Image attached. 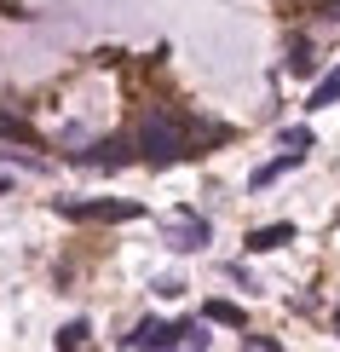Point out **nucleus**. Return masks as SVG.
<instances>
[{"label": "nucleus", "mask_w": 340, "mask_h": 352, "mask_svg": "<svg viewBox=\"0 0 340 352\" xmlns=\"http://www.w3.org/2000/svg\"><path fill=\"white\" fill-rule=\"evenodd\" d=\"M335 329H340V306H335Z\"/></svg>", "instance_id": "13"}, {"label": "nucleus", "mask_w": 340, "mask_h": 352, "mask_svg": "<svg viewBox=\"0 0 340 352\" xmlns=\"http://www.w3.org/2000/svg\"><path fill=\"white\" fill-rule=\"evenodd\" d=\"M202 324L196 318H185V324H161V318H139L133 324V335H127V346L133 352H173V341H190Z\"/></svg>", "instance_id": "2"}, {"label": "nucleus", "mask_w": 340, "mask_h": 352, "mask_svg": "<svg viewBox=\"0 0 340 352\" xmlns=\"http://www.w3.org/2000/svg\"><path fill=\"white\" fill-rule=\"evenodd\" d=\"M242 243L254 248V254H271V248H283V243H294V226H288V219H277V226H260V231H248Z\"/></svg>", "instance_id": "6"}, {"label": "nucleus", "mask_w": 340, "mask_h": 352, "mask_svg": "<svg viewBox=\"0 0 340 352\" xmlns=\"http://www.w3.org/2000/svg\"><path fill=\"white\" fill-rule=\"evenodd\" d=\"M202 318H208V324H225V329H242V335H248L242 306H231V300H208V306H202Z\"/></svg>", "instance_id": "7"}, {"label": "nucleus", "mask_w": 340, "mask_h": 352, "mask_svg": "<svg viewBox=\"0 0 340 352\" xmlns=\"http://www.w3.org/2000/svg\"><path fill=\"white\" fill-rule=\"evenodd\" d=\"M64 219H139V202H115V197H93V202H58Z\"/></svg>", "instance_id": "4"}, {"label": "nucleus", "mask_w": 340, "mask_h": 352, "mask_svg": "<svg viewBox=\"0 0 340 352\" xmlns=\"http://www.w3.org/2000/svg\"><path fill=\"white\" fill-rule=\"evenodd\" d=\"M306 151H312V127H288V133H283V156L306 162Z\"/></svg>", "instance_id": "10"}, {"label": "nucleus", "mask_w": 340, "mask_h": 352, "mask_svg": "<svg viewBox=\"0 0 340 352\" xmlns=\"http://www.w3.org/2000/svg\"><path fill=\"white\" fill-rule=\"evenodd\" d=\"M87 335H93V329H87V318H69V324L58 329V352H81Z\"/></svg>", "instance_id": "9"}, {"label": "nucleus", "mask_w": 340, "mask_h": 352, "mask_svg": "<svg viewBox=\"0 0 340 352\" xmlns=\"http://www.w3.org/2000/svg\"><path fill=\"white\" fill-rule=\"evenodd\" d=\"M208 237H214V226L202 214H173L168 226H161V243H168L173 254H196V248H208Z\"/></svg>", "instance_id": "3"}, {"label": "nucleus", "mask_w": 340, "mask_h": 352, "mask_svg": "<svg viewBox=\"0 0 340 352\" xmlns=\"http://www.w3.org/2000/svg\"><path fill=\"white\" fill-rule=\"evenodd\" d=\"M329 104H340V64L312 87V110H329Z\"/></svg>", "instance_id": "8"}, {"label": "nucleus", "mask_w": 340, "mask_h": 352, "mask_svg": "<svg viewBox=\"0 0 340 352\" xmlns=\"http://www.w3.org/2000/svg\"><path fill=\"white\" fill-rule=\"evenodd\" d=\"M81 168H122L127 162V144L122 139H104V144H87V151L76 156Z\"/></svg>", "instance_id": "5"}, {"label": "nucleus", "mask_w": 340, "mask_h": 352, "mask_svg": "<svg viewBox=\"0 0 340 352\" xmlns=\"http://www.w3.org/2000/svg\"><path fill=\"white\" fill-rule=\"evenodd\" d=\"M242 352H283V346L265 341V335H242Z\"/></svg>", "instance_id": "11"}, {"label": "nucleus", "mask_w": 340, "mask_h": 352, "mask_svg": "<svg viewBox=\"0 0 340 352\" xmlns=\"http://www.w3.org/2000/svg\"><path fill=\"white\" fill-rule=\"evenodd\" d=\"M139 156H144L150 168H168V162H179V156H196V151H190V133H185L179 116L156 110L150 122L139 127Z\"/></svg>", "instance_id": "1"}, {"label": "nucleus", "mask_w": 340, "mask_h": 352, "mask_svg": "<svg viewBox=\"0 0 340 352\" xmlns=\"http://www.w3.org/2000/svg\"><path fill=\"white\" fill-rule=\"evenodd\" d=\"M6 190H12V179H6V173H0V197H6Z\"/></svg>", "instance_id": "12"}]
</instances>
